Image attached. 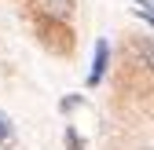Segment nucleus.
I'll return each mask as SVG.
<instances>
[{
	"mask_svg": "<svg viewBox=\"0 0 154 150\" xmlns=\"http://www.w3.org/2000/svg\"><path fill=\"white\" fill-rule=\"evenodd\" d=\"M106 55H110V48H106V40H99L95 44V59H92V73H88V84L95 88L103 81V73H106Z\"/></svg>",
	"mask_w": 154,
	"mask_h": 150,
	"instance_id": "nucleus-1",
	"label": "nucleus"
},
{
	"mask_svg": "<svg viewBox=\"0 0 154 150\" xmlns=\"http://www.w3.org/2000/svg\"><path fill=\"white\" fill-rule=\"evenodd\" d=\"M48 8L55 18H70L73 15V0H48Z\"/></svg>",
	"mask_w": 154,
	"mask_h": 150,
	"instance_id": "nucleus-2",
	"label": "nucleus"
},
{
	"mask_svg": "<svg viewBox=\"0 0 154 150\" xmlns=\"http://www.w3.org/2000/svg\"><path fill=\"white\" fill-rule=\"evenodd\" d=\"M15 143V132H11V121L8 114H0V146H11Z\"/></svg>",
	"mask_w": 154,
	"mask_h": 150,
	"instance_id": "nucleus-3",
	"label": "nucleus"
},
{
	"mask_svg": "<svg viewBox=\"0 0 154 150\" xmlns=\"http://www.w3.org/2000/svg\"><path fill=\"white\" fill-rule=\"evenodd\" d=\"M66 150H85V146H81V139H77V132H73V128H66Z\"/></svg>",
	"mask_w": 154,
	"mask_h": 150,
	"instance_id": "nucleus-4",
	"label": "nucleus"
}]
</instances>
